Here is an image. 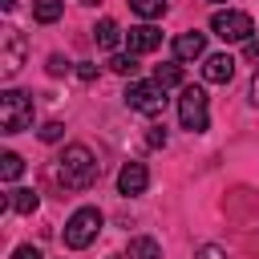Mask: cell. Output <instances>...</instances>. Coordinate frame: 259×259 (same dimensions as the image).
I'll return each mask as SVG.
<instances>
[{
  "label": "cell",
  "instance_id": "4316f807",
  "mask_svg": "<svg viewBox=\"0 0 259 259\" xmlns=\"http://www.w3.org/2000/svg\"><path fill=\"white\" fill-rule=\"evenodd\" d=\"M251 101H255V105H259V73H255V77H251Z\"/></svg>",
  "mask_w": 259,
  "mask_h": 259
},
{
  "label": "cell",
  "instance_id": "603a6c76",
  "mask_svg": "<svg viewBox=\"0 0 259 259\" xmlns=\"http://www.w3.org/2000/svg\"><path fill=\"white\" fill-rule=\"evenodd\" d=\"M146 142H150L154 150H158V146H166V130H162V125H154V130L146 134Z\"/></svg>",
  "mask_w": 259,
  "mask_h": 259
},
{
  "label": "cell",
  "instance_id": "4fadbf2b",
  "mask_svg": "<svg viewBox=\"0 0 259 259\" xmlns=\"http://www.w3.org/2000/svg\"><path fill=\"white\" fill-rule=\"evenodd\" d=\"M93 40H97V49H113L117 40H121V28H117V20H97V28H93Z\"/></svg>",
  "mask_w": 259,
  "mask_h": 259
},
{
  "label": "cell",
  "instance_id": "4dcf8cb0",
  "mask_svg": "<svg viewBox=\"0 0 259 259\" xmlns=\"http://www.w3.org/2000/svg\"><path fill=\"white\" fill-rule=\"evenodd\" d=\"M210 4H219V0H210Z\"/></svg>",
  "mask_w": 259,
  "mask_h": 259
},
{
  "label": "cell",
  "instance_id": "ffe728a7",
  "mask_svg": "<svg viewBox=\"0 0 259 259\" xmlns=\"http://www.w3.org/2000/svg\"><path fill=\"white\" fill-rule=\"evenodd\" d=\"M36 134H40V142H61V134H65V125H61V121H45V125H40Z\"/></svg>",
  "mask_w": 259,
  "mask_h": 259
},
{
  "label": "cell",
  "instance_id": "8992f818",
  "mask_svg": "<svg viewBox=\"0 0 259 259\" xmlns=\"http://www.w3.org/2000/svg\"><path fill=\"white\" fill-rule=\"evenodd\" d=\"M125 105L138 109V113H146V117H158V113L166 109V89H162L158 81H130Z\"/></svg>",
  "mask_w": 259,
  "mask_h": 259
},
{
  "label": "cell",
  "instance_id": "9c48e42d",
  "mask_svg": "<svg viewBox=\"0 0 259 259\" xmlns=\"http://www.w3.org/2000/svg\"><path fill=\"white\" fill-rule=\"evenodd\" d=\"M206 57V32H178L174 36V61H198Z\"/></svg>",
  "mask_w": 259,
  "mask_h": 259
},
{
  "label": "cell",
  "instance_id": "5bb4252c",
  "mask_svg": "<svg viewBox=\"0 0 259 259\" xmlns=\"http://www.w3.org/2000/svg\"><path fill=\"white\" fill-rule=\"evenodd\" d=\"M125 259H162V247L150 235H138V239H130V255Z\"/></svg>",
  "mask_w": 259,
  "mask_h": 259
},
{
  "label": "cell",
  "instance_id": "f1b7e54d",
  "mask_svg": "<svg viewBox=\"0 0 259 259\" xmlns=\"http://www.w3.org/2000/svg\"><path fill=\"white\" fill-rule=\"evenodd\" d=\"M81 4H97V0H81Z\"/></svg>",
  "mask_w": 259,
  "mask_h": 259
},
{
  "label": "cell",
  "instance_id": "d4e9b609",
  "mask_svg": "<svg viewBox=\"0 0 259 259\" xmlns=\"http://www.w3.org/2000/svg\"><path fill=\"white\" fill-rule=\"evenodd\" d=\"M12 259H40V251L24 243V247H16V251H12Z\"/></svg>",
  "mask_w": 259,
  "mask_h": 259
},
{
  "label": "cell",
  "instance_id": "e0dca14e",
  "mask_svg": "<svg viewBox=\"0 0 259 259\" xmlns=\"http://www.w3.org/2000/svg\"><path fill=\"white\" fill-rule=\"evenodd\" d=\"M130 8H134L142 20H158V16H166V0H130Z\"/></svg>",
  "mask_w": 259,
  "mask_h": 259
},
{
  "label": "cell",
  "instance_id": "d6986e66",
  "mask_svg": "<svg viewBox=\"0 0 259 259\" xmlns=\"http://www.w3.org/2000/svg\"><path fill=\"white\" fill-rule=\"evenodd\" d=\"M109 69H113V73H121V77H134L142 65H138V53H117V57L109 61Z\"/></svg>",
  "mask_w": 259,
  "mask_h": 259
},
{
  "label": "cell",
  "instance_id": "6da1fadb",
  "mask_svg": "<svg viewBox=\"0 0 259 259\" xmlns=\"http://www.w3.org/2000/svg\"><path fill=\"white\" fill-rule=\"evenodd\" d=\"M97 174H101V162H97L93 150L81 146V142L65 146V154L57 158V178H61L69 190H89V186L97 182Z\"/></svg>",
  "mask_w": 259,
  "mask_h": 259
},
{
  "label": "cell",
  "instance_id": "5b68a950",
  "mask_svg": "<svg viewBox=\"0 0 259 259\" xmlns=\"http://www.w3.org/2000/svg\"><path fill=\"white\" fill-rule=\"evenodd\" d=\"M210 32H214L219 40H227V45H235V40H251L255 20H251L247 12H239V8H227V12H214V16H210Z\"/></svg>",
  "mask_w": 259,
  "mask_h": 259
},
{
  "label": "cell",
  "instance_id": "277c9868",
  "mask_svg": "<svg viewBox=\"0 0 259 259\" xmlns=\"http://www.w3.org/2000/svg\"><path fill=\"white\" fill-rule=\"evenodd\" d=\"M178 121L190 134H202L210 125V105H206V93L198 85H186L182 89V97H178Z\"/></svg>",
  "mask_w": 259,
  "mask_h": 259
},
{
  "label": "cell",
  "instance_id": "ba28073f",
  "mask_svg": "<svg viewBox=\"0 0 259 259\" xmlns=\"http://www.w3.org/2000/svg\"><path fill=\"white\" fill-rule=\"evenodd\" d=\"M231 77H235V57H231V53H210V57H202V81L227 85Z\"/></svg>",
  "mask_w": 259,
  "mask_h": 259
},
{
  "label": "cell",
  "instance_id": "83f0119b",
  "mask_svg": "<svg viewBox=\"0 0 259 259\" xmlns=\"http://www.w3.org/2000/svg\"><path fill=\"white\" fill-rule=\"evenodd\" d=\"M0 8H4V12H12V8H16V0H0Z\"/></svg>",
  "mask_w": 259,
  "mask_h": 259
},
{
  "label": "cell",
  "instance_id": "cb8c5ba5",
  "mask_svg": "<svg viewBox=\"0 0 259 259\" xmlns=\"http://www.w3.org/2000/svg\"><path fill=\"white\" fill-rule=\"evenodd\" d=\"M77 77H81V81H93V77H97V65L81 61V65H77Z\"/></svg>",
  "mask_w": 259,
  "mask_h": 259
},
{
  "label": "cell",
  "instance_id": "3957f363",
  "mask_svg": "<svg viewBox=\"0 0 259 259\" xmlns=\"http://www.w3.org/2000/svg\"><path fill=\"white\" fill-rule=\"evenodd\" d=\"M97 231H101V210H97V206H81V210H73L69 223H65V247L85 251V247L97 239Z\"/></svg>",
  "mask_w": 259,
  "mask_h": 259
},
{
  "label": "cell",
  "instance_id": "52a82bcc",
  "mask_svg": "<svg viewBox=\"0 0 259 259\" xmlns=\"http://www.w3.org/2000/svg\"><path fill=\"white\" fill-rule=\"evenodd\" d=\"M0 45H4V53H0V73H4V77H16L20 65H24L28 40H24L20 28H4V32H0Z\"/></svg>",
  "mask_w": 259,
  "mask_h": 259
},
{
  "label": "cell",
  "instance_id": "7402d4cb",
  "mask_svg": "<svg viewBox=\"0 0 259 259\" xmlns=\"http://www.w3.org/2000/svg\"><path fill=\"white\" fill-rule=\"evenodd\" d=\"M198 259H227V251L214 247V243H202V247H198Z\"/></svg>",
  "mask_w": 259,
  "mask_h": 259
},
{
  "label": "cell",
  "instance_id": "9a60e30c",
  "mask_svg": "<svg viewBox=\"0 0 259 259\" xmlns=\"http://www.w3.org/2000/svg\"><path fill=\"white\" fill-rule=\"evenodd\" d=\"M61 12H65V4H61V0H36V4H32L36 24H53V20H61Z\"/></svg>",
  "mask_w": 259,
  "mask_h": 259
},
{
  "label": "cell",
  "instance_id": "8fae6325",
  "mask_svg": "<svg viewBox=\"0 0 259 259\" xmlns=\"http://www.w3.org/2000/svg\"><path fill=\"white\" fill-rule=\"evenodd\" d=\"M125 45H130V53H154L158 45H162V32L154 28V24H138V28H130L125 32Z\"/></svg>",
  "mask_w": 259,
  "mask_h": 259
},
{
  "label": "cell",
  "instance_id": "44dd1931",
  "mask_svg": "<svg viewBox=\"0 0 259 259\" xmlns=\"http://www.w3.org/2000/svg\"><path fill=\"white\" fill-rule=\"evenodd\" d=\"M49 73H53V77H61V73H69V61H65L61 53H53V57H49Z\"/></svg>",
  "mask_w": 259,
  "mask_h": 259
},
{
  "label": "cell",
  "instance_id": "30bf717a",
  "mask_svg": "<svg viewBox=\"0 0 259 259\" xmlns=\"http://www.w3.org/2000/svg\"><path fill=\"white\" fill-rule=\"evenodd\" d=\"M146 186H150V174H146L142 162H125V166L117 170V190H121V194H142Z\"/></svg>",
  "mask_w": 259,
  "mask_h": 259
},
{
  "label": "cell",
  "instance_id": "484cf974",
  "mask_svg": "<svg viewBox=\"0 0 259 259\" xmlns=\"http://www.w3.org/2000/svg\"><path fill=\"white\" fill-rule=\"evenodd\" d=\"M243 53H247V61H259V40H255V36L243 40Z\"/></svg>",
  "mask_w": 259,
  "mask_h": 259
},
{
  "label": "cell",
  "instance_id": "ac0fdd59",
  "mask_svg": "<svg viewBox=\"0 0 259 259\" xmlns=\"http://www.w3.org/2000/svg\"><path fill=\"white\" fill-rule=\"evenodd\" d=\"M154 81H158L162 89L182 85V65H158V69H154Z\"/></svg>",
  "mask_w": 259,
  "mask_h": 259
},
{
  "label": "cell",
  "instance_id": "7a4b0ae2",
  "mask_svg": "<svg viewBox=\"0 0 259 259\" xmlns=\"http://www.w3.org/2000/svg\"><path fill=\"white\" fill-rule=\"evenodd\" d=\"M32 125V97L20 89H4L0 93V134H20Z\"/></svg>",
  "mask_w": 259,
  "mask_h": 259
},
{
  "label": "cell",
  "instance_id": "f546056e",
  "mask_svg": "<svg viewBox=\"0 0 259 259\" xmlns=\"http://www.w3.org/2000/svg\"><path fill=\"white\" fill-rule=\"evenodd\" d=\"M109 259H121V255H109Z\"/></svg>",
  "mask_w": 259,
  "mask_h": 259
},
{
  "label": "cell",
  "instance_id": "2e32d148",
  "mask_svg": "<svg viewBox=\"0 0 259 259\" xmlns=\"http://www.w3.org/2000/svg\"><path fill=\"white\" fill-rule=\"evenodd\" d=\"M20 174H24V158H20V154H12V150H8V154H0V178H4V182H16Z\"/></svg>",
  "mask_w": 259,
  "mask_h": 259
},
{
  "label": "cell",
  "instance_id": "7c38bea8",
  "mask_svg": "<svg viewBox=\"0 0 259 259\" xmlns=\"http://www.w3.org/2000/svg\"><path fill=\"white\" fill-rule=\"evenodd\" d=\"M36 190H28V186H16V190H8V198H4V210H16V214H32L36 210Z\"/></svg>",
  "mask_w": 259,
  "mask_h": 259
}]
</instances>
